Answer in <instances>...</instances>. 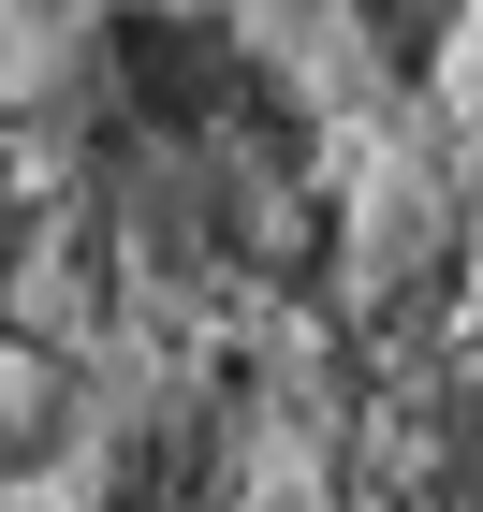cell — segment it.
Instances as JSON below:
<instances>
[{
	"label": "cell",
	"instance_id": "6da1fadb",
	"mask_svg": "<svg viewBox=\"0 0 483 512\" xmlns=\"http://www.w3.org/2000/svg\"><path fill=\"white\" fill-rule=\"evenodd\" d=\"M440 132L483 147V0H454V30H440Z\"/></svg>",
	"mask_w": 483,
	"mask_h": 512
},
{
	"label": "cell",
	"instance_id": "7a4b0ae2",
	"mask_svg": "<svg viewBox=\"0 0 483 512\" xmlns=\"http://www.w3.org/2000/svg\"><path fill=\"white\" fill-rule=\"evenodd\" d=\"M469 161H483V147H469Z\"/></svg>",
	"mask_w": 483,
	"mask_h": 512
}]
</instances>
